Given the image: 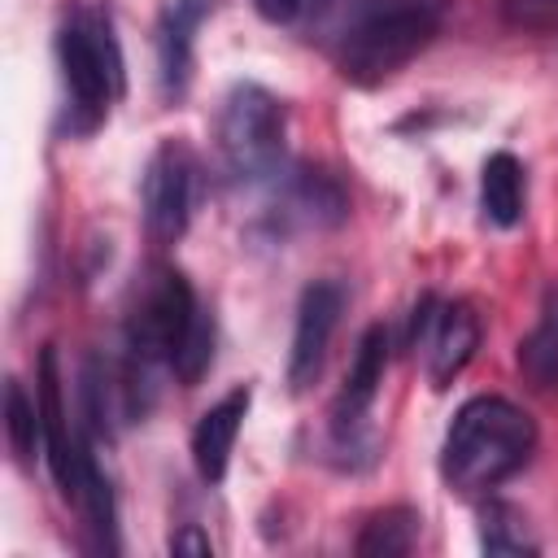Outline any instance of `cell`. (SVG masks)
I'll return each mask as SVG.
<instances>
[{
  "instance_id": "17",
  "label": "cell",
  "mask_w": 558,
  "mask_h": 558,
  "mask_svg": "<svg viewBox=\"0 0 558 558\" xmlns=\"http://www.w3.org/2000/svg\"><path fill=\"white\" fill-rule=\"evenodd\" d=\"M4 432H9V449L17 453V462H31L35 449L44 445V423H39V397H31L22 388V379L4 384Z\"/></svg>"
},
{
  "instance_id": "16",
  "label": "cell",
  "mask_w": 558,
  "mask_h": 558,
  "mask_svg": "<svg viewBox=\"0 0 558 558\" xmlns=\"http://www.w3.org/2000/svg\"><path fill=\"white\" fill-rule=\"evenodd\" d=\"M480 549L493 558H514V554H536L541 541L527 532L523 510H514L510 501L484 497L480 506Z\"/></svg>"
},
{
  "instance_id": "5",
  "label": "cell",
  "mask_w": 558,
  "mask_h": 558,
  "mask_svg": "<svg viewBox=\"0 0 558 558\" xmlns=\"http://www.w3.org/2000/svg\"><path fill=\"white\" fill-rule=\"evenodd\" d=\"M410 349L423 362L427 384L440 392L475 357V349H480V314L471 310V301L423 296L414 305V314H410Z\"/></svg>"
},
{
  "instance_id": "4",
  "label": "cell",
  "mask_w": 558,
  "mask_h": 558,
  "mask_svg": "<svg viewBox=\"0 0 558 558\" xmlns=\"http://www.w3.org/2000/svg\"><path fill=\"white\" fill-rule=\"evenodd\" d=\"M288 140V113L262 83H235L218 109V148L240 183H262L279 174Z\"/></svg>"
},
{
  "instance_id": "20",
  "label": "cell",
  "mask_w": 558,
  "mask_h": 558,
  "mask_svg": "<svg viewBox=\"0 0 558 558\" xmlns=\"http://www.w3.org/2000/svg\"><path fill=\"white\" fill-rule=\"evenodd\" d=\"M170 554H174V558H209L214 545H209V536H205L196 523H183V527L170 536Z\"/></svg>"
},
{
  "instance_id": "15",
  "label": "cell",
  "mask_w": 558,
  "mask_h": 558,
  "mask_svg": "<svg viewBox=\"0 0 558 558\" xmlns=\"http://www.w3.org/2000/svg\"><path fill=\"white\" fill-rule=\"evenodd\" d=\"M418 523H423L418 510H410V506H384V510H375L362 523L353 549H357V558H401V554L414 549Z\"/></svg>"
},
{
  "instance_id": "14",
  "label": "cell",
  "mask_w": 558,
  "mask_h": 558,
  "mask_svg": "<svg viewBox=\"0 0 558 558\" xmlns=\"http://www.w3.org/2000/svg\"><path fill=\"white\" fill-rule=\"evenodd\" d=\"M523 201H527V187H523V166L514 153H493L480 170V209L493 227H519L523 222Z\"/></svg>"
},
{
  "instance_id": "13",
  "label": "cell",
  "mask_w": 558,
  "mask_h": 558,
  "mask_svg": "<svg viewBox=\"0 0 558 558\" xmlns=\"http://www.w3.org/2000/svg\"><path fill=\"white\" fill-rule=\"evenodd\" d=\"M519 375L532 392H558V279L545 288L532 331L519 340Z\"/></svg>"
},
{
  "instance_id": "19",
  "label": "cell",
  "mask_w": 558,
  "mask_h": 558,
  "mask_svg": "<svg viewBox=\"0 0 558 558\" xmlns=\"http://www.w3.org/2000/svg\"><path fill=\"white\" fill-rule=\"evenodd\" d=\"M501 22L514 31H558V0H501Z\"/></svg>"
},
{
  "instance_id": "6",
  "label": "cell",
  "mask_w": 558,
  "mask_h": 558,
  "mask_svg": "<svg viewBox=\"0 0 558 558\" xmlns=\"http://www.w3.org/2000/svg\"><path fill=\"white\" fill-rule=\"evenodd\" d=\"M192 192H196V157L179 140H161L144 166L140 201H144V227L157 248H170L183 240L192 222Z\"/></svg>"
},
{
  "instance_id": "9",
  "label": "cell",
  "mask_w": 558,
  "mask_h": 558,
  "mask_svg": "<svg viewBox=\"0 0 558 558\" xmlns=\"http://www.w3.org/2000/svg\"><path fill=\"white\" fill-rule=\"evenodd\" d=\"M35 397H39V423H44V458L52 471V484L70 497L74 488V471H78V453H83V436L70 432V414H65V397H61V366H57V344L39 349V371H35Z\"/></svg>"
},
{
  "instance_id": "8",
  "label": "cell",
  "mask_w": 558,
  "mask_h": 558,
  "mask_svg": "<svg viewBox=\"0 0 558 558\" xmlns=\"http://www.w3.org/2000/svg\"><path fill=\"white\" fill-rule=\"evenodd\" d=\"M344 310V288L336 279H314L305 283L301 301H296V327H292V349H288V384L292 392H305L327 357V344L336 336Z\"/></svg>"
},
{
  "instance_id": "2",
  "label": "cell",
  "mask_w": 558,
  "mask_h": 558,
  "mask_svg": "<svg viewBox=\"0 0 558 558\" xmlns=\"http://www.w3.org/2000/svg\"><path fill=\"white\" fill-rule=\"evenodd\" d=\"M440 17L445 0H349L331 35L336 70L357 87H375L436 39Z\"/></svg>"
},
{
  "instance_id": "11",
  "label": "cell",
  "mask_w": 558,
  "mask_h": 558,
  "mask_svg": "<svg viewBox=\"0 0 558 558\" xmlns=\"http://www.w3.org/2000/svg\"><path fill=\"white\" fill-rule=\"evenodd\" d=\"M253 405V388L240 384L231 388L227 397H218L192 427V462H196V475L205 484H222L227 480V466H231V449H235V436L244 427V414Z\"/></svg>"
},
{
  "instance_id": "7",
  "label": "cell",
  "mask_w": 558,
  "mask_h": 558,
  "mask_svg": "<svg viewBox=\"0 0 558 558\" xmlns=\"http://www.w3.org/2000/svg\"><path fill=\"white\" fill-rule=\"evenodd\" d=\"M384 371H388V327L371 323L353 349V362L344 371V384L331 401V440L340 449H357L362 445V427L366 414L384 388Z\"/></svg>"
},
{
  "instance_id": "12",
  "label": "cell",
  "mask_w": 558,
  "mask_h": 558,
  "mask_svg": "<svg viewBox=\"0 0 558 558\" xmlns=\"http://www.w3.org/2000/svg\"><path fill=\"white\" fill-rule=\"evenodd\" d=\"M70 501H74L78 514H83V527H87V536H92V549L118 554V506H113V488H109L105 471L96 466V453L87 449V440H83V453H78V471H74Z\"/></svg>"
},
{
  "instance_id": "21",
  "label": "cell",
  "mask_w": 558,
  "mask_h": 558,
  "mask_svg": "<svg viewBox=\"0 0 558 558\" xmlns=\"http://www.w3.org/2000/svg\"><path fill=\"white\" fill-rule=\"evenodd\" d=\"M253 4H257V13H262L266 22L283 26V22H292V17L301 13V4H305V0H253Z\"/></svg>"
},
{
  "instance_id": "18",
  "label": "cell",
  "mask_w": 558,
  "mask_h": 558,
  "mask_svg": "<svg viewBox=\"0 0 558 558\" xmlns=\"http://www.w3.org/2000/svg\"><path fill=\"white\" fill-rule=\"evenodd\" d=\"M214 336H218L214 314L201 305L196 323L187 327V336H183V344H179V353H174V362H170V371H174V379H179V384H187V388H192V384L209 371V362H214Z\"/></svg>"
},
{
  "instance_id": "10",
  "label": "cell",
  "mask_w": 558,
  "mask_h": 558,
  "mask_svg": "<svg viewBox=\"0 0 558 558\" xmlns=\"http://www.w3.org/2000/svg\"><path fill=\"white\" fill-rule=\"evenodd\" d=\"M214 13V0H170L157 17V78L170 100H179L192 83L196 31Z\"/></svg>"
},
{
  "instance_id": "3",
  "label": "cell",
  "mask_w": 558,
  "mask_h": 558,
  "mask_svg": "<svg viewBox=\"0 0 558 558\" xmlns=\"http://www.w3.org/2000/svg\"><path fill=\"white\" fill-rule=\"evenodd\" d=\"M57 61L65 83V131L92 135L126 92V61L105 4H78L61 22Z\"/></svg>"
},
{
  "instance_id": "1",
  "label": "cell",
  "mask_w": 558,
  "mask_h": 558,
  "mask_svg": "<svg viewBox=\"0 0 558 558\" xmlns=\"http://www.w3.org/2000/svg\"><path fill=\"white\" fill-rule=\"evenodd\" d=\"M536 449V423L506 397H471L458 405L445 445H440V475L462 497H488L514 471L527 466Z\"/></svg>"
}]
</instances>
